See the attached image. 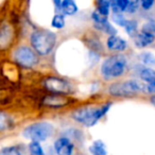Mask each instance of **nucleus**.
Segmentation results:
<instances>
[{
	"label": "nucleus",
	"instance_id": "f257e3e1",
	"mask_svg": "<svg viewBox=\"0 0 155 155\" xmlns=\"http://www.w3.org/2000/svg\"><path fill=\"white\" fill-rule=\"evenodd\" d=\"M112 103H106L101 106H85L75 110L72 113V119L86 127H91L103 118L110 110Z\"/></svg>",
	"mask_w": 155,
	"mask_h": 155
},
{
	"label": "nucleus",
	"instance_id": "f03ea898",
	"mask_svg": "<svg viewBox=\"0 0 155 155\" xmlns=\"http://www.w3.org/2000/svg\"><path fill=\"white\" fill-rule=\"evenodd\" d=\"M32 48L39 55H48L56 45V35L49 30H37L30 37Z\"/></svg>",
	"mask_w": 155,
	"mask_h": 155
},
{
	"label": "nucleus",
	"instance_id": "7ed1b4c3",
	"mask_svg": "<svg viewBox=\"0 0 155 155\" xmlns=\"http://www.w3.org/2000/svg\"><path fill=\"white\" fill-rule=\"evenodd\" d=\"M127 69V58L122 54L108 56L103 61L100 68L101 75L105 80H113L123 75Z\"/></svg>",
	"mask_w": 155,
	"mask_h": 155
},
{
	"label": "nucleus",
	"instance_id": "20e7f679",
	"mask_svg": "<svg viewBox=\"0 0 155 155\" xmlns=\"http://www.w3.org/2000/svg\"><path fill=\"white\" fill-rule=\"evenodd\" d=\"M54 132V127L47 121H38L28 125L22 131V136L30 141L41 142L51 137Z\"/></svg>",
	"mask_w": 155,
	"mask_h": 155
},
{
	"label": "nucleus",
	"instance_id": "39448f33",
	"mask_svg": "<svg viewBox=\"0 0 155 155\" xmlns=\"http://www.w3.org/2000/svg\"><path fill=\"white\" fill-rule=\"evenodd\" d=\"M146 91V84L137 80H127L122 83H113L108 87V94L115 97H127Z\"/></svg>",
	"mask_w": 155,
	"mask_h": 155
},
{
	"label": "nucleus",
	"instance_id": "423d86ee",
	"mask_svg": "<svg viewBox=\"0 0 155 155\" xmlns=\"http://www.w3.org/2000/svg\"><path fill=\"white\" fill-rule=\"evenodd\" d=\"M13 58L17 64L26 68H32L38 63V58L36 52L30 47L27 46H20L14 51Z\"/></svg>",
	"mask_w": 155,
	"mask_h": 155
},
{
	"label": "nucleus",
	"instance_id": "0eeeda50",
	"mask_svg": "<svg viewBox=\"0 0 155 155\" xmlns=\"http://www.w3.org/2000/svg\"><path fill=\"white\" fill-rule=\"evenodd\" d=\"M43 85L52 94L55 95H67L72 91L71 84L68 81L61 79L56 77H49L45 79L43 82Z\"/></svg>",
	"mask_w": 155,
	"mask_h": 155
},
{
	"label": "nucleus",
	"instance_id": "6e6552de",
	"mask_svg": "<svg viewBox=\"0 0 155 155\" xmlns=\"http://www.w3.org/2000/svg\"><path fill=\"white\" fill-rule=\"evenodd\" d=\"M53 149L56 155H72L74 151V144L68 137H58L54 141Z\"/></svg>",
	"mask_w": 155,
	"mask_h": 155
},
{
	"label": "nucleus",
	"instance_id": "1a4fd4ad",
	"mask_svg": "<svg viewBox=\"0 0 155 155\" xmlns=\"http://www.w3.org/2000/svg\"><path fill=\"white\" fill-rule=\"evenodd\" d=\"M106 47L110 51L123 52L127 47V43L124 38L118 35H110L106 41Z\"/></svg>",
	"mask_w": 155,
	"mask_h": 155
},
{
	"label": "nucleus",
	"instance_id": "9d476101",
	"mask_svg": "<svg viewBox=\"0 0 155 155\" xmlns=\"http://www.w3.org/2000/svg\"><path fill=\"white\" fill-rule=\"evenodd\" d=\"M69 103V100L63 95H55L52 94L43 99V104L46 106H49L52 108H58L67 105Z\"/></svg>",
	"mask_w": 155,
	"mask_h": 155
},
{
	"label": "nucleus",
	"instance_id": "9b49d317",
	"mask_svg": "<svg viewBox=\"0 0 155 155\" xmlns=\"http://www.w3.org/2000/svg\"><path fill=\"white\" fill-rule=\"evenodd\" d=\"M155 41V36L149 35L147 33L140 32L134 36V43H135L136 47L138 48H146L148 46H150L151 44H153Z\"/></svg>",
	"mask_w": 155,
	"mask_h": 155
},
{
	"label": "nucleus",
	"instance_id": "f8f14e48",
	"mask_svg": "<svg viewBox=\"0 0 155 155\" xmlns=\"http://www.w3.org/2000/svg\"><path fill=\"white\" fill-rule=\"evenodd\" d=\"M60 9L62 10L64 15L72 16L78 12V5L74 0H62Z\"/></svg>",
	"mask_w": 155,
	"mask_h": 155
},
{
	"label": "nucleus",
	"instance_id": "ddd939ff",
	"mask_svg": "<svg viewBox=\"0 0 155 155\" xmlns=\"http://www.w3.org/2000/svg\"><path fill=\"white\" fill-rule=\"evenodd\" d=\"M89 152L91 155H107V149L102 140H95L89 147Z\"/></svg>",
	"mask_w": 155,
	"mask_h": 155
},
{
	"label": "nucleus",
	"instance_id": "4468645a",
	"mask_svg": "<svg viewBox=\"0 0 155 155\" xmlns=\"http://www.w3.org/2000/svg\"><path fill=\"white\" fill-rule=\"evenodd\" d=\"M139 78L143 83H150L155 79V70L151 67H143L139 71Z\"/></svg>",
	"mask_w": 155,
	"mask_h": 155
},
{
	"label": "nucleus",
	"instance_id": "2eb2a0df",
	"mask_svg": "<svg viewBox=\"0 0 155 155\" xmlns=\"http://www.w3.org/2000/svg\"><path fill=\"white\" fill-rule=\"evenodd\" d=\"M14 124L13 118L5 112H0V132L11 129Z\"/></svg>",
	"mask_w": 155,
	"mask_h": 155
},
{
	"label": "nucleus",
	"instance_id": "dca6fc26",
	"mask_svg": "<svg viewBox=\"0 0 155 155\" xmlns=\"http://www.w3.org/2000/svg\"><path fill=\"white\" fill-rule=\"evenodd\" d=\"M130 0H113L112 1V11L113 13H123L127 12V9L129 7Z\"/></svg>",
	"mask_w": 155,
	"mask_h": 155
},
{
	"label": "nucleus",
	"instance_id": "f3484780",
	"mask_svg": "<svg viewBox=\"0 0 155 155\" xmlns=\"http://www.w3.org/2000/svg\"><path fill=\"white\" fill-rule=\"evenodd\" d=\"M113 0H96V8L98 11L103 15L108 16L110 11V5H112Z\"/></svg>",
	"mask_w": 155,
	"mask_h": 155
},
{
	"label": "nucleus",
	"instance_id": "a211bd4d",
	"mask_svg": "<svg viewBox=\"0 0 155 155\" xmlns=\"http://www.w3.org/2000/svg\"><path fill=\"white\" fill-rule=\"evenodd\" d=\"M139 58L144 66H154L155 65V55L150 51H143L140 53Z\"/></svg>",
	"mask_w": 155,
	"mask_h": 155
},
{
	"label": "nucleus",
	"instance_id": "6ab92c4d",
	"mask_svg": "<svg viewBox=\"0 0 155 155\" xmlns=\"http://www.w3.org/2000/svg\"><path fill=\"white\" fill-rule=\"evenodd\" d=\"M96 29L102 31V32L106 33L110 36V35H117V30L113 25H110L108 21L104 22V24H99V25H94Z\"/></svg>",
	"mask_w": 155,
	"mask_h": 155
},
{
	"label": "nucleus",
	"instance_id": "aec40b11",
	"mask_svg": "<svg viewBox=\"0 0 155 155\" xmlns=\"http://www.w3.org/2000/svg\"><path fill=\"white\" fill-rule=\"evenodd\" d=\"M29 154L30 155H46L41 142L31 141L29 143Z\"/></svg>",
	"mask_w": 155,
	"mask_h": 155
},
{
	"label": "nucleus",
	"instance_id": "412c9836",
	"mask_svg": "<svg viewBox=\"0 0 155 155\" xmlns=\"http://www.w3.org/2000/svg\"><path fill=\"white\" fill-rule=\"evenodd\" d=\"M137 29H138V24L136 20H127V25L124 26V30L130 36L134 37L136 34H137Z\"/></svg>",
	"mask_w": 155,
	"mask_h": 155
},
{
	"label": "nucleus",
	"instance_id": "4be33fe9",
	"mask_svg": "<svg viewBox=\"0 0 155 155\" xmlns=\"http://www.w3.org/2000/svg\"><path fill=\"white\" fill-rule=\"evenodd\" d=\"M51 26L54 29H63L65 27V17L63 14H55L51 20Z\"/></svg>",
	"mask_w": 155,
	"mask_h": 155
},
{
	"label": "nucleus",
	"instance_id": "5701e85b",
	"mask_svg": "<svg viewBox=\"0 0 155 155\" xmlns=\"http://www.w3.org/2000/svg\"><path fill=\"white\" fill-rule=\"evenodd\" d=\"M0 155H22L21 151L18 147L16 146H10L5 147L0 150Z\"/></svg>",
	"mask_w": 155,
	"mask_h": 155
},
{
	"label": "nucleus",
	"instance_id": "b1692460",
	"mask_svg": "<svg viewBox=\"0 0 155 155\" xmlns=\"http://www.w3.org/2000/svg\"><path fill=\"white\" fill-rule=\"evenodd\" d=\"M91 19H93V21H94V25L104 24V22L108 21L107 16L101 14L98 10H95V11L91 13Z\"/></svg>",
	"mask_w": 155,
	"mask_h": 155
},
{
	"label": "nucleus",
	"instance_id": "393cba45",
	"mask_svg": "<svg viewBox=\"0 0 155 155\" xmlns=\"http://www.w3.org/2000/svg\"><path fill=\"white\" fill-rule=\"evenodd\" d=\"M141 32L147 33L149 35L155 36V21L154 20H150L148 22H144L143 26L141 28Z\"/></svg>",
	"mask_w": 155,
	"mask_h": 155
},
{
	"label": "nucleus",
	"instance_id": "a878e982",
	"mask_svg": "<svg viewBox=\"0 0 155 155\" xmlns=\"http://www.w3.org/2000/svg\"><path fill=\"white\" fill-rule=\"evenodd\" d=\"M112 19L116 25H118L119 27H123V28H124V26L127 25V19L123 16L122 13H113Z\"/></svg>",
	"mask_w": 155,
	"mask_h": 155
},
{
	"label": "nucleus",
	"instance_id": "bb28decb",
	"mask_svg": "<svg viewBox=\"0 0 155 155\" xmlns=\"http://www.w3.org/2000/svg\"><path fill=\"white\" fill-rule=\"evenodd\" d=\"M139 7V0H130L129 7L127 9V13H135Z\"/></svg>",
	"mask_w": 155,
	"mask_h": 155
},
{
	"label": "nucleus",
	"instance_id": "cd10ccee",
	"mask_svg": "<svg viewBox=\"0 0 155 155\" xmlns=\"http://www.w3.org/2000/svg\"><path fill=\"white\" fill-rule=\"evenodd\" d=\"M155 0H140V5L144 11H149L154 5Z\"/></svg>",
	"mask_w": 155,
	"mask_h": 155
},
{
	"label": "nucleus",
	"instance_id": "c85d7f7f",
	"mask_svg": "<svg viewBox=\"0 0 155 155\" xmlns=\"http://www.w3.org/2000/svg\"><path fill=\"white\" fill-rule=\"evenodd\" d=\"M146 86H147V91L149 94H155V79L153 81H151L150 83H148Z\"/></svg>",
	"mask_w": 155,
	"mask_h": 155
},
{
	"label": "nucleus",
	"instance_id": "c756f323",
	"mask_svg": "<svg viewBox=\"0 0 155 155\" xmlns=\"http://www.w3.org/2000/svg\"><path fill=\"white\" fill-rule=\"evenodd\" d=\"M53 1V3H54V5H55L58 9H60V7H61V3H62V0H52Z\"/></svg>",
	"mask_w": 155,
	"mask_h": 155
},
{
	"label": "nucleus",
	"instance_id": "7c9ffc66",
	"mask_svg": "<svg viewBox=\"0 0 155 155\" xmlns=\"http://www.w3.org/2000/svg\"><path fill=\"white\" fill-rule=\"evenodd\" d=\"M151 103H152L153 105L155 106V96H153V97L151 98Z\"/></svg>",
	"mask_w": 155,
	"mask_h": 155
}]
</instances>
